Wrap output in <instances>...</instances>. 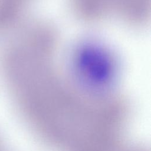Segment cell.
<instances>
[{"mask_svg":"<svg viewBox=\"0 0 151 151\" xmlns=\"http://www.w3.org/2000/svg\"><path fill=\"white\" fill-rule=\"evenodd\" d=\"M76 15L87 22L101 20L114 7V0H70Z\"/></svg>","mask_w":151,"mask_h":151,"instance_id":"2","label":"cell"},{"mask_svg":"<svg viewBox=\"0 0 151 151\" xmlns=\"http://www.w3.org/2000/svg\"><path fill=\"white\" fill-rule=\"evenodd\" d=\"M72 56L75 76L93 84H105L116 76V64L106 49L92 43L79 45Z\"/></svg>","mask_w":151,"mask_h":151,"instance_id":"1","label":"cell"}]
</instances>
